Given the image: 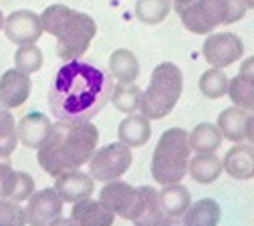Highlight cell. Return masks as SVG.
Listing matches in <instances>:
<instances>
[{
  "instance_id": "4316f807",
  "label": "cell",
  "mask_w": 254,
  "mask_h": 226,
  "mask_svg": "<svg viewBox=\"0 0 254 226\" xmlns=\"http://www.w3.org/2000/svg\"><path fill=\"white\" fill-rule=\"evenodd\" d=\"M172 8L170 0H137L135 2V16L145 24L162 22Z\"/></svg>"
},
{
  "instance_id": "30bf717a",
  "label": "cell",
  "mask_w": 254,
  "mask_h": 226,
  "mask_svg": "<svg viewBox=\"0 0 254 226\" xmlns=\"http://www.w3.org/2000/svg\"><path fill=\"white\" fill-rule=\"evenodd\" d=\"M26 210V224L30 226H49L57 218H61L63 212V200L55 188H45L41 192H35L28 198Z\"/></svg>"
},
{
  "instance_id": "f546056e",
  "label": "cell",
  "mask_w": 254,
  "mask_h": 226,
  "mask_svg": "<svg viewBox=\"0 0 254 226\" xmlns=\"http://www.w3.org/2000/svg\"><path fill=\"white\" fill-rule=\"evenodd\" d=\"M35 194V180L26 172H12L10 182L6 186L4 198L12 202H24Z\"/></svg>"
},
{
  "instance_id": "9a60e30c",
  "label": "cell",
  "mask_w": 254,
  "mask_h": 226,
  "mask_svg": "<svg viewBox=\"0 0 254 226\" xmlns=\"http://www.w3.org/2000/svg\"><path fill=\"white\" fill-rule=\"evenodd\" d=\"M51 119L45 115V113H39V111H30L26 113L18 125H16V136H18V142L24 146V148H30V150H39L45 140L49 138L51 134Z\"/></svg>"
},
{
  "instance_id": "ffe728a7",
  "label": "cell",
  "mask_w": 254,
  "mask_h": 226,
  "mask_svg": "<svg viewBox=\"0 0 254 226\" xmlns=\"http://www.w3.org/2000/svg\"><path fill=\"white\" fill-rule=\"evenodd\" d=\"M220 222V204L214 198H202L184 212L186 226H218Z\"/></svg>"
},
{
  "instance_id": "7a4b0ae2",
  "label": "cell",
  "mask_w": 254,
  "mask_h": 226,
  "mask_svg": "<svg viewBox=\"0 0 254 226\" xmlns=\"http://www.w3.org/2000/svg\"><path fill=\"white\" fill-rule=\"evenodd\" d=\"M97 142L99 132L91 121H57L53 123L45 144L39 148V164L53 178L79 170L83 164H89L91 155L97 150Z\"/></svg>"
},
{
  "instance_id": "8992f818",
  "label": "cell",
  "mask_w": 254,
  "mask_h": 226,
  "mask_svg": "<svg viewBox=\"0 0 254 226\" xmlns=\"http://www.w3.org/2000/svg\"><path fill=\"white\" fill-rule=\"evenodd\" d=\"M133 161L131 148L125 144H109L99 150L89 159V176L99 182H113L121 178L127 170H129Z\"/></svg>"
},
{
  "instance_id": "1f68e13d",
  "label": "cell",
  "mask_w": 254,
  "mask_h": 226,
  "mask_svg": "<svg viewBox=\"0 0 254 226\" xmlns=\"http://www.w3.org/2000/svg\"><path fill=\"white\" fill-rule=\"evenodd\" d=\"M0 226H26V210L18 206V202L0 200Z\"/></svg>"
},
{
  "instance_id": "52a82bcc",
  "label": "cell",
  "mask_w": 254,
  "mask_h": 226,
  "mask_svg": "<svg viewBox=\"0 0 254 226\" xmlns=\"http://www.w3.org/2000/svg\"><path fill=\"white\" fill-rule=\"evenodd\" d=\"M184 26L196 35H208L220 24H226L228 0H196L178 10Z\"/></svg>"
},
{
  "instance_id": "f35d334b",
  "label": "cell",
  "mask_w": 254,
  "mask_h": 226,
  "mask_svg": "<svg viewBox=\"0 0 254 226\" xmlns=\"http://www.w3.org/2000/svg\"><path fill=\"white\" fill-rule=\"evenodd\" d=\"M4 20H6V18H4L2 10H0V30H2V28H4Z\"/></svg>"
},
{
  "instance_id": "d6a6232c",
  "label": "cell",
  "mask_w": 254,
  "mask_h": 226,
  "mask_svg": "<svg viewBox=\"0 0 254 226\" xmlns=\"http://www.w3.org/2000/svg\"><path fill=\"white\" fill-rule=\"evenodd\" d=\"M12 166L8 157H0V200L4 198V192H6V186L10 182V176H12Z\"/></svg>"
},
{
  "instance_id": "ab89813d",
  "label": "cell",
  "mask_w": 254,
  "mask_h": 226,
  "mask_svg": "<svg viewBox=\"0 0 254 226\" xmlns=\"http://www.w3.org/2000/svg\"><path fill=\"white\" fill-rule=\"evenodd\" d=\"M244 4L246 8H254V0H244Z\"/></svg>"
},
{
  "instance_id": "5b68a950",
  "label": "cell",
  "mask_w": 254,
  "mask_h": 226,
  "mask_svg": "<svg viewBox=\"0 0 254 226\" xmlns=\"http://www.w3.org/2000/svg\"><path fill=\"white\" fill-rule=\"evenodd\" d=\"M184 89V75L178 65L162 63L151 73L149 87L141 95V115L147 119H162L176 107Z\"/></svg>"
},
{
  "instance_id": "6da1fadb",
  "label": "cell",
  "mask_w": 254,
  "mask_h": 226,
  "mask_svg": "<svg viewBox=\"0 0 254 226\" xmlns=\"http://www.w3.org/2000/svg\"><path fill=\"white\" fill-rule=\"evenodd\" d=\"M113 79L87 61H67L49 89L51 113L65 123H83L97 115L113 93Z\"/></svg>"
},
{
  "instance_id": "7402d4cb",
  "label": "cell",
  "mask_w": 254,
  "mask_h": 226,
  "mask_svg": "<svg viewBox=\"0 0 254 226\" xmlns=\"http://www.w3.org/2000/svg\"><path fill=\"white\" fill-rule=\"evenodd\" d=\"M192 200H190V192L182 184H172L166 186L160 192V206L168 218H182L184 212L190 208Z\"/></svg>"
},
{
  "instance_id": "9c48e42d",
  "label": "cell",
  "mask_w": 254,
  "mask_h": 226,
  "mask_svg": "<svg viewBox=\"0 0 254 226\" xmlns=\"http://www.w3.org/2000/svg\"><path fill=\"white\" fill-rule=\"evenodd\" d=\"M244 45L234 32H216L210 35L202 45V55L212 65V69H226L238 59H242Z\"/></svg>"
},
{
  "instance_id": "cb8c5ba5",
  "label": "cell",
  "mask_w": 254,
  "mask_h": 226,
  "mask_svg": "<svg viewBox=\"0 0 254 226\" xmlns=\"http://www.w3.org/2000/svg\"><path fill=\"white\" fill-rule=\"evenodd\" d=\"M188 172L200 184H212L222 174V159L214 153H198L188 161Z\"/></svg>"
},
{
  "instance_id": "5bb4252c",
  "label": "cell",
  "mask_w": 254,
  "mask_h": 226,
  "mask_svg": "<svg viewBox=\"0 0 254 226\" xmlns=\"http://www.w3.org/2000/svg\"><path fill=\"white\" fill-rule=\"evenodd\" d=\"M93 188H95L93 178L89 174L79 172V170L61 174V176H57V182H55V190L61 196V200L71 202V204L87 200L93 194Z\"/></svg>"
},
{
  "instance_id": "f1b7e54d",
  "label": "cell",
  "mask_w": 254,
  "mask_h": 226,
  "mask_svg": "<svg viewBox=\"0 0 254 226\" xmlns=\"http://www.w3.org/2000/svg\"><path fill=\"white\" fill-rule=\"evenodd\" d=\"M228 83L230 79L222 69H208L200 77V91L210 99H220V97L228 93Z\"/></svg>"
},
{
  "instance_id": "4fadbf2b",
  "label": "cell",
  "mask_w": 254,
  "mask_h": 226,
  "mask_svg": "<svg viewBox=\"0 0 254 226\" xmlns=\"http://www.w3.org/2000/svg\"><path fill=\"white\" fill-rule=\"evenodd\" d=\"M30 95V77L18 69H8L0 77V105L4 109L20 107Z\"/></svg>"
},
{
  "instance_id": "e0dca14e",
  "label": "cell",
  "mask_w": 254,
  "mask_h": 226,
  "mask_svg": "<svg viewBox=\"0 0 254 226\" xmlns=\"http://www.w3.org/2000/svg\"><path fill=\"white\" fill-rule=\"evenodd\" d=\"M222 170L236 180L254 178V146H234L222 159Z\"/></svg>"
},
{
  "instance_id": "603a6c76",
  "label": "cell",
  "mask_w": 254,
  "mask_h": 226,
  "mask_svg": "<svg viewBox=\"0 0 254 226\" xmlns=\"http://www.w3.org/2000/svg\"><path fill=\"white\" fill-rule=\"evenodd\" d=\"M109 71L119 83H133L139 75V63L127 49H117L109 57Z\"/></svg>"
},
{
  "instance_id": "836d02e7",
  "label": "cell",
  "mask_w": 254,
  "mask_h": 226,
  "mask_svg": "<svg viewBox=\"0 0 254 226\" xmlns=\"http://www.w3.org/2000/svg\"><path fill=\"white\" fill-rule=\"evenodd\" d=\"M244 14H246V4H244V0H228V18H226V24H234V22H238Z\"/></svg>"
},
{
  "instance_id": "8d00e7d4",
  "label": "cell",
  "mask_w": 254,
  "mask_h": 226,
  "mask_svg": "<svg viewBox=\"0 0 254 226\" xmlns=\"http://www.w3.org/2000/svg\"><path fill=\"white\" fill-rule=\"evenodd\" d=\"M170 2H174V6H176V10H180V8H184V6H188V4H192V2H196V0H170Z\"/></svg>"
},
{
  "instance_id": "2e32d148",
  "label": "cell",
  "mask_w": 254,
  "mask_h": 226,
  "mask_svg": "<svg viewBox=\"0 0 254 226\" xmlns=\"http://www.w3.org/2000/svg\"><path fill=\"white\" fill-rule=\"evenodd\" d=\"M139 194H141V206L137 216L131 220L133 226H166L170 218L164 214L160 206V192L153 186H139Z\"/></svg>"
},
{
  "instance_id": "d4e9b609",
  "label": "cell",
  "mask_w": 254,
  "mask_h": 226,
  "mask_svg": "<svg viewBox=\"0 0 254 226\" xmlns=\"http://www.w3.org/2000/svg\"><path fill=\"white\" fill-rule=\"evenodd\" d=\"M190 148L198 153H214L222 144V134L218 125L212 123H200L194 127L192 134H188Z\"/></svg>"
},
{
  "instance_id": "83f0119b",
  "label": "cell",
  "mask_w": 254,
  "mask_h": 226,
  "mask_svg": "<svg viewBox=\"0 0 254 226\" xmlns=\"http://www.w3.org/2000/svg\"><path fill=\"white\" fill-rule=\"evenodd\" d=\"M16 121L8 109L0 105V157H8L16 148Z\"/></svg>"
},
{
  "instance_id": "ba28073f",
  "label": "cell",
  "mask_w": 254,
  "mask_h": 226,
  "mask_svg": "<svg viewBox=\"0 0 254 226\" xmlns=\"http://www.w3.org/2000/svg\"><path fill=\"white\" fill-rule=\"evenodd\" d=\"M99 202L107 210H111L115 216L133 220L141 206V194H139V188H133L131 184L113 180V182H107L99 192Z\"/></svg>"
},
{
  "instance_id": "44dd1931",
  "label": "cell",
  "mask_w": 254,
  "mask_h": 226,
  "mask_svg": "<svg viewBox=\"0 0 254 226\" xmlns=\"http://www.w3.org/2000/svg\"><path fill=\"white\" fill-rule=\"evenodd\" d=\"M246 119L248 113L240 107H226L218 115V129L222 138L230 142H242L246 138Z\"/></svg>"
},
{
  "instance_id": "8fae6325",
  "label": "cell",
  "mask_w": 254,
  "mask_h": 226,
  "mask_svg": "<svg viewBox=\"0 0 254 226\" xmlns=\"http://www.w3.org/2000/svg\"><path fill=\"white\" fill-rule=\"evenodd\" d=\"M4 32L8 41L16 45H35L43 35L41 16L33 10H14L4 20Z\"/></svg>"
},
{
  "instance_id": "ac0fdd59",
  "label": "cell",
  "mask_w": 254,
  "mask_h": 226,
  "mask_svg": "<svg viewBox=\"0 0 254 226\" xmlns=\"http://www.w3.org/2000/svg\"><path fill=\"white\" fill-rule=\"evenodd\" d=\"M71 218L79 226H113L115 214L107 210L99 200H81L73 204Z\"/></svg>"
},
{
  "instance_id": "d6986e66",
  "label": "cell",
  "mask_w": 254,
  "mask_h": 226,
  "mask_svg": "<svg viewBox=\"0 0 254 226\" xmlns=\"http://www.w3.org/2000/svg\"><path fill=\"white\" fill-rule=\"evenodd\" d=\"M119 142L129 146V148H141L149 142L151 138V125L149 119L141 113H131L127 115L121 123H119Z\"/></svg>"
},
{
  "instance_id": "7c38bea8",
  "label": "cell",
  "mask_w": 254,
  "mask_h": 226,
  "mask_svg": "<svg viewBox=\"0 0 254 226\" xmlns=\"http://www.w3.org/2000/svg\"><path fill=\"white\" fill-rule=\"evenodd\" d=\"M228 97L244 111H254V57L240 65V71L228 83Z\"/></svg>"
},
{
  "instance_id": "3957f363",
  "label": "cell",
  "mask_w": 254,
  "mask_h": 226,
  "mask_svg": "<svg viewBox=\"0 0 254 226\" xmlns=\"http://www.w3.org/2000/svg\"><path fill=\"white\" fill-rule=\"evenodd\" d=\"M43 30L57 37V55L63 61H77L97 35V24L85 14L69 6L53 4L41 14Z\"/></svg>"
},
{
  "instance_id": "4dcf8cb0",
  "label": "cell",
  "mask_w": 254,
  "mask_h": 226,
  "mask_svg": "<svg viewBox=\"0 0 254 226\" xmlns=\"http://www.w3.org/2000/svg\"><path fill=\"white\" fill-rule=\"evenodd\" d=\"M14 65L24 75L37 73L43 67V51L37 45H20L14 53Z\"/></svg>"
},
{
  "instance_id": "74e56055",
  "label": "cell",
  "mask_w": 254,
  "mask_h": 226,
  "mask_svg": "<svg viewBox=\"0 0 254 226\" xmlns=\"http://www.w3.org/2000/svg\"><path fill=\"white\" fill-rule=\"evenodd\" d=\"M166 226H186V224H184V220H180V218H170V220L166 222Z\"/></svg>"
},
{
  "instance_id": "277c9868",
  "label": "cell",
  "mask_w": 254,
  "mask_h": 226,
  "mask_svg": "<svg viewBox=\"0 0 254 226\" xmlns=\"http://www.w3.org/2000/svg\"><path fill=\"white\" fill-rule=\"evenodd\" d=\"M190 142L188 134L180 127H170L160 136L153 157H151V176L155 182L164 186L180 184V180L188 172L190 161Z\"/></svg>"
},
{
  "instance_id": "484cf974",
  "label": "cell",
  "mask_w": 254,
  "mask_h": 226,
  "mask_svg": "<svg viewBox=\"0 0 254 226\" xmlns=\"http://www.w3.org/2000/svg\"><path fill=\"white\" fill-rule=\"evenodd\" d=\"M141 95L143 91L135 83H119L111 93V101L119 111L131 115L141 105Z\"/></svg>"
},
{
  "instance_id": "d590c367",
  "label": "cell",
  "mask_w": 254,
  "mask_h": 226,
  "mask_svg": "<svg viewBox=\"0 0 254 226\" xmlns=\"http://www.w3.org/2000/svg\"><path fill=\"white\" fill-rule=\"evenodd\" d=\"M49 226H79V224H77L73 218H63V216H61V218H57V220H55L53 224H49Z\"/></svg>"
},
{
  "instance_id": "e575fe53",
  "label": "cell",
  "mask_w": 254,
  "mask_h": 226,
  "mask_svg": "<svg viewBox=\"0 0 254 226\" xmlns=\"http://www.w3.org/2000/svg\"><path fill=\"white\" fill-rule=\"evenodd\" d=\"M246 140L250 144H254V113L248 115V119H246Z\"/></svg>"
}]
</instances>
